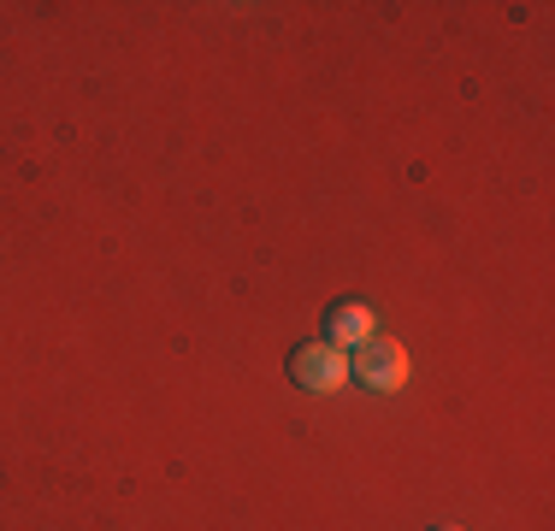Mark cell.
Wrapping results in <instances>:
<instances>
[{"label":"cell","mask_w":555,"mask_h":531,"mask_svg":"<svg viewBox=\"0 0 555 531\" xmlns=\"http://www.w3.org/2000/svg\"><path fill=\"white\" fill-rule=\"evenodd\" d=\"M431 531H455V526H431Z\"/></svg>","instance_id":"4"},{"label":"cell","mask_w":555,"mask_h":531,"mask_svg":"<svg viewBox=\"0 0 555 531\" xmlns=\"http://www.w3.org/2000/svg\"><path fill=\"white\" fill-rule=\"evenodd\" d=\"M366 337H378V313L366 308V301H343V308H332V319H325V342H332L337 354H354Z\"/></svg>","instance_id":"3"},{"label":"cell","mask_w":555,"mask_h":531,"mask_svg":"<svg viewBox=\"0 0 555 531\" xmlns=\"http://www.w3.org/2000/svg\"><path fill=\"white\" fill-rule=\"evenodd\" d=\"M349 378H361L366 390H378V396H396L408 384V349L378 331V337H366L361 349L349 354Z\"/></svg>","instance_id":"1"},{"label":"cell","mask_w":555,"mask_h":531,"mask_svg":"<svg viewBox=\"0 0 555 531\" xmlns=\"http://www.w3.org/2000/svg\"><path fill=\"white\" fill-rule=\"evenodd\" d=\"M289 378L308 396H332L349 384V354H337L332 342H301V349L289 354Z\"/></svg>","instance_id":"2"}]
</instances>
